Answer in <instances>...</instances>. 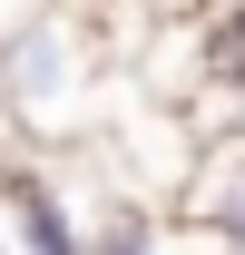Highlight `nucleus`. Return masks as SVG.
<instances>
[{"mask_svg":"<svg viewBox=\"0 0 245 255\" xmlns=\"http://www.w3.org/2000/svg\"><path fill=\"white\" fill-rule=\"evenodd\" d=\"M167 216H196L226 236V255H245V137H206L196 147V167H186V187Z\"/></svg>","mask_w":245,"mask_h":255,"instance_id":"f257e3e1","label":"nucleus"},{"mask_svg":"<svg viewBox=\"0 0 245 255\" xmlns=\"http://www.w3.org/2000/svg\"><path fill=\"white\" fill-rule=\"evenodd\" d=\"M89 255H177V216L118 196V206H98V216H89Z\"/></svg>","mask_w":245,"mask_h":255,"instance_id":"f03ea898","label":"nucleus"},{"mask_svg":"<svg viewBox=\"0 0 245 255\" xmlns=\"http://www.w3.org/2000/svg\"><path fill=\"white\" fill-rule=\"evenodd\" d=\"M30 10H49V0H0V30H10V20H30Z\"/></svg>","mask_w":245,"mask_h":255,"instance_id":"7ed1b4c3","label":"nucleus"},{"mask_svg":"<svg viewBox=\"0 0 245 255\" xmlns=\"http://www.w3.org/2000/svg\"><path fill=\"white\" fill-rule=\"evenodd\" d=\"M0 255H10V236H0Z\"/></svg>","mask_w":245,"mask_h":255,"instance_id":"20e7f679","label":"nucleus"}]
</instances>
